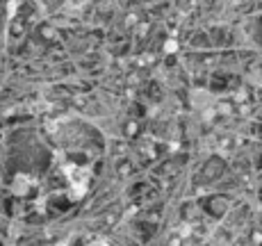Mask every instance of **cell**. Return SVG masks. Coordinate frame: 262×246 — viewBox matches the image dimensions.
<instances>
[{"instance_id": "cell-1", "label": "cell", "mask_w": 262, "mask_h": 246, "mask_svg": "<svg viewBox=\"0 0 262 246\" xmlns=\"http://www.w3.org/2000/svg\"><path fill=\"white\" fill-rule=\"evenodd\" d=\"M96 246H103V244H96Z\"/></svg>"}]
</instances>
